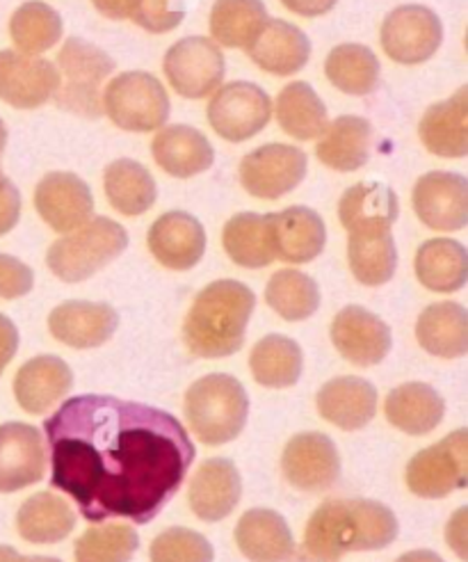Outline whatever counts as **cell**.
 Returning <instances> with one entry per match:
<instances>
[{
  "label": "cell",
  "instance_id": "obj_1",
  "mask_svg": "<svg viewBox=\"0 0 468 562\" xmlns=\"http://www.w3.org/2000/svg\"><path fill=\"white\" fill-rule=\"evenodd\" d=\"M50 485L90 524L153 521L181 490L195 443L181 420L103 393L69 398L44 420Z\"/></svg>",
  "mask_w": 468,
  "mask_h": 562
},
{
  "label": "cell",
  "instance_id": "obj_2",
  "mask_svg": "<svg viewBox=\"0 0 468 562\" xmlns=\"http://www.w3.org/2000/svg\"><path fill=\"white\" fill-rule=\"evenodd\" d=\"M396 513L370 498H329L311 515L305 549L320 562H336L352 551H379L396 542Z\"/></svg>",
  "mask_w": 468,
  "mask_h": 562
},
{
  "label": "cell",
  "instance_id": "obj_3",
  "mask_svg": "<svg viewBox=\"0 0 468 562\" xmlns=\"http://www.w3.org/2000/svg\"><path fill=\"white\" fill-rule=\"evenodd\" d=\"M256 295L236 279L208 284L192 302L183 323L187 350L202 359H222L238 352L254 314Z\"/></svg>",
  "mask_w": 468,
  "mask_h": 562
},
{
  "label": "cell",
  "instance_id": "obj_4",
  "mask_svg": "<svg viewBox=\"0 0 468 562\" xmlns=\"http://www.w3.org/2000/svg\"><path fill=\"white\" fill-rule=\"evenodd\" d=\"M185 418L199 441L206 446H225L244 430L250 416V398L244 386L227 375L213 373L199 378L185 391Z\"/></svg>",
  "mask_w": 468,
  "mask_h": 562
},
{
  "label": "cell",
  "instance_id": "obj_5",
  "mask_svg": "<svg viewBox=\"0 0 468 562\" xmlns=\"http://www.w3.org/2000/svg\"><path fill=\"white\" fill-rule=\"evenodd\" d=\"M128 247V232L110 217H92L82 227L55 240L46 255L50 272L67 284H78L113 263Z\"/></svg>",
  "mask_w": 468,
  "mask_h": 562
},
{
  "label": "cell",
  "instance_id": "obj_6",
  "mask_svg": "<svg viewBox=\"0 0 468 562\" xmlns=\"http://www.w3.org/2000/svg\"><path fill=\"white\" fill-rule=\"evenodd\" d=\"M115 67V60L96 44L69 37L58 53V71H62L65 80L53 94L55 103L78 117L99 120L103 115L101 86Z\"/></svg>",
  "mask_w": 468,
  "mask_h": 562
},
{
  "label": "cell",
  "instance_id": "obj_7",
  "mask_svg": "<svg viewBox=\"0 0 468 562\" xmlns=\"http://www.w3.org/2000/svg\"><path fill=\"white\" fill-rule=\"evenodd\" d=\"M170 94L147 71H126L113 78L103 92V112L115 126L130 133H151L170 120Z\"/></svg>",
  "mask_w": 468,
  "mask_h": 562
},
{
  "label": "cell",
  "instance_id": "obj_8",
  "mask_svg": "<svg viewBox=\"0 0 468 562\" xmlns=\"http://www.w3.org/2000/svg\"><path fill=\"white\" fill-rule=\"evenodd\" d=\"M404 481L419 498H446L468 485V430H455L409 460Z\"/></svg>",
  "mask_w": 468,
  "mask_h": 562
},
{
  "label": "cell",
  "instance_id": "obj_9",
  "mask_svg": "<svg viewBox=\"0 0 468 562\" xmlns=\"http://www.w3.org/2000/svg\"><path fill=\"white\" fill-rule=\"evenodd\" d=\"M206 115L219 137L229 143H244L267 126L272 117V99L254 82L233 80L213 92Z\"/></svg>",
  "mask_w": 468,
  "mask_h": 562
},
{
  "label": "cell",
  "instance_id": "obj_10",
  "mask_svg": "<svg viewBox=\"0 0 468 562\" xmlns=\"http://www.w3.org/2000/svg\"><path fill=\"white\" fill-rule=\"evenodd\" d=\"M162 69L176 94L206 99L222 86L227 60L210 37H185L164 53Z\"/></svg>",
  "mask_w": 468,
  "mask_h": 562
},
{
  "label": "cell",
  "instance_id": "obj_11",
  "mask_svg": "<svg viewBox=\"0 0 468 562\" xmlns=\"http://www.w3.org/2000/svg\"><path fill=\"white\" fill-rule=\"evenodd\" d=\"M442 42V19L425 5L396 8L381 23V48L398 65L427 63Z\"/></svg>",
  "mask_w": 468,
  "mask_h": 562
},
{
  "label": "cell",
  "instance_id": "obj_12",
  "mask_svg": "<svg viewBox=\"0 0 468 562\" xmlns=\"http://www.w3.org/2000/svg\"><path fill=\"white\" fill-rule=\"evenodd\" d=\"M307 154L290 145H265L240 162V183L256 200H279L305 181Z\"/></svg>",
  "mask_w": 468,
  "mask_h": 562
},
{
  "label": "cell",
  "instance_id": "obj_13",
  "mask_svg": "<svg viewBox=\"0 0 468 562\" xmlns=\"http://www.w3.org/2000/svg\"><path fill=\"white\" fill-rule=\"evenodd\" d=\"M286 481L299 492H327L341 475V456L336 443L322 432L295 435L282 456Z\"/></svg>",
  "mask_w": 468,
  "mask_h": 562
},
{
  "label": "cell",
  "instance_id": "obj_14",
  "mask_svg": "<svg viewBox=\"0 0 468 562\" xmlns=\"http://www.w3.org/2000/svg\"><path fill=\"white\" fill-rule=\"evenodd\" d=\"M60 71L39 55L0 50V99L19 110L48 103L60 88Z\"/></svg>",
  "mask_w": 468,
  "mask_h": 562
},
{
  "label": "cell",
  "instance_id": "obj_15",
  "mask_svg": "<svg viewBox=\"0 0 468 562\" xmlns=\"http://www.w3.org/2000/svg\"><path fill=\"white\" fill-rule=\"evenodd\" d=\"M332 341L341 357L354 367L370 369L391 352V329L364 306L350 304L332 323Z\"/></svg>",
  "mask_w": 468,
  "mask_h": 562
},
{
  "label": "cell",
  "instance_id": "obj_16",
  "mask_svg": "<svg viewBox=\"0 0 468 562\" xmlns=\"http://www.w3.org/2000/svg\"><path fill=\"white\" fill-rule=\"evenodd\" d=\"M411 204L432 232H459L468 224V181L455 172H430L416 181Z\"/></svg>",
  "mask_w": 468,
  "mask_h": 562
},
{
  "label": "cell",
  "instance_id": "obj_17",
  "mask_svg": "<svg viewBox=\"0 0 468 562\" xmlns=\"http://www.w3.org/2000/svg\"><path fill=\"white\" fill-rule=\"evenodd\" d=\"M35 209L53 232L71 234L94 217V196L73 172H50L35 188Z\"/></svg>",
  "mask_w": 468,
  "mask_h": 562
},
{
  "label": "cell",
  "instance_id": "obj_18",
  "mask_svg": "<svg viewBox=\"0 0 468 562\" xmlns=\"http://www.w3.org/2000/svg\"><path fill=\"white\" fill-rule=\"evenodd\" d=\"M46 475L44 435L27 424L0 426V492L37 485Z\"/></svg>",
  "mask_w": 468,
  "mask_h": 562
},
{
  "label": "cell",
  "instance_id": "obj_19",
  "mask_svg": "<svg viewBox=\"0 0 468 562\" xmlns=\"http://www.w3.org/2000/svg\"><path fill=\"white\" fill-rule=\"evenodd\" d=\"M119 327V316L110 304L69 300L55 306L48 316V329L53 339L76 348L92 350L113 339Z\"/></svg>",
  "mask_w": 468,
  "mask_h": 562
},
{
  "label": "cell",
  "instance_id": "obj_20",
  "mask_svg": "<svg viewBox=\"0 0 468 562\" xmlns=\"http://www.w3.org/2000/svg\"><path fill=\"white\" fill-rule=\"evenodd\" d=\"M265 220L274 259L297 266L309 263L322 255L327 245V227L313 209L288 206L279 213H267Z\"/></svg>",
  "mask_w": 468,
  "mask_h": 562
},
{
  "label": "cell",
  "instance_id": "obj_21",
  "mask_svg": "<svg viewBox=\"0 0 468 562\" xmlns=\"http://www.w3.org/2000/svg\"><path fill=\"white\" fill-rule=\"evenodd\" d=\"M153 259L170 270H192L206 251V232L202 222L183 211L160 215L147 236Z\"/></svg>",
  "mask_w": 468,
  "mask_h": 562
},
{
  "label": "cell",
  "instance_id": "obj_22",
  "mask_svg": "<svg viewBox=\"0 0 468 562\" xmlns=\"http://www.w3.org/2000/svg\"><path fill=\"white\" fill-rule=\"evenodd\" d=\"M242 481L231 460L213 458L199 464L187 490L190 508L202 521H222L240 503Z\"/></svg>",
  "mask_w": 468,
  "mask_h": 562
},
{
  "label": "cell",
  "instance_id": "obj_23",
  "mask_svg": "<svg viewBox=\"0 0 468 562\" xmlns=\"http://www.w3.org/2000/svg\"><path fill=\"white\" fill-rule=\"evenodd\" d=\"M347 261L364 286L389 284L398 268V247L391 224H359L347 229Z\"/></svg>",
  "mask_w": 468,
  "mask_h": 562
},
{
  "label": "cell",
  "instance_id": "obj_24",
  "mask_svg": "<svg viewBox=\"0 0 468 562\" xmlns=\"http://www.w3.org/2000/svg\"><path fill=\"white\" fill-rule=\"evenodd\" d=\"M316 407L327 424L356 432L366 428L377 414V389L364 378H334L318 391Z\"/></svg>",
  "mask_w": 468,
  "mask_h": 562
},
{
  "label": "cell",
  "instance_id": "obj_25",
  "mask_svg": "<svg viewBox=\"0 0 468 562\" xmlns=\"http://www.w3.org/2000/svg\"><path fill=\"white\" fill-rule=\"evenodd\" d=\"M73 373L67 361L55 355H39L25 361L14 378V396L23 412L42 416L67 398Z\"/></svg>",
  "mask_w": 468,
  "mask_h": 562
},
{
  "label": "cell",
  "instance_id": "obj_26",
  "mask_svg": "<svg viewBox=\"0 0 468 562\" xmlns=\"http://www.w3.org/2000/svg\"><path fill=\"white\" fill-rule=\"evenodd\" d=\"M151 156L162 172L176 179L197 177L210 170L215 162L208 137L185 124H172L158 131L151 139Z\"/></svg>",
  "mask_w": 468,
  "mask_h": 562
},
{
  "label": "cell",
  "instance_id": "obj_27",
  "mask_svg": "<svg viewBox=\"0 0 468 562\" xmlns=\"http://www.w3.org/2000/svg\"><path fill=\"white\" fill-rule=\"evenodd\" d=\"M423 147L438 158L468 156V88L425 110L419 124Z\"/></svg>",
  "mask_w": 468,
  "mask_h": 562
},
{
  "label": "cell",
  "instance_id": "obj_28",
  "mask_svg": "<svg viewBox=\"0 0 468 562\" xmlns=\"http://www.w3.org/2000/svg\"><path fill=\"white\" fill-rule=\"evenodd\" d=\"M236 544L250 562H293L295 540L286 519L267 508L247 510L236 524Z\"/></svg>",
  "mask_w": 468,
  "mask_h": 562
},
{
  "label": "cell",
  "instance_id": "obj_29",
  "mask_svg": "<svg viewBox=\"0 0 468 562\" xmlns=\"http://www.w3.org/2000/svg\"><path fill=\"white\" fill-rule=\"evenodd\" d=\"M384 414L396 430L411 437H423L442 424L446 403L430 384L409 382L389 393L384 401Z\"/></svg>",
  "mask_w": 468,
  "mask_h": 562
},
{
  "label": "cell",
  "instance_id": "obj_30",
  "mask_svg": "<svg viewBox=\"0 0 468 562\" xmlns=\"http://www.w3.org/2000/svg\"><path fill=\"white\" fill-rule=\"evenodd\" d=\"M247 53L263 71L274 76H293L307 67L311 58V42L295 23L270 19L261 37Z\"/></svg>",
  "mask_w": 468,
  "mask_h": 562
},
{
  "label": "cell",
  "instance_id": "obj_31",
  "mask_svg": "<svg viewBox=\"0 0 468 562\" xmlns=\"http://www.w3.org/2000/svg\"><path fill=\"white\" fill-rule=\"evenodd\" d=\"M373 126L368 120L343 115L329 122L327 131L318 137L316 156L329 170L356 172L370 158Z\"/></svg>",
  "mask_w": 468,
  "mask_h": 562
},
{
  "label": "cell",
  "instance_id": "obj_32",
  "mask_svg": "<svg viewBox=\"0 0 468 562\" xmlns=\"http://www.w3.org/2000/svg\"><path fill=\"white\" fill-rule=\"evenodd\" d=\"M421 348L438 359H459L468 352V314L457 302L427 306L416 323Z\"/></svg>",
  "mask_w": 468,
  "mask_h": 562
},
{
  "label": "cell",
  "instance_id": "obj_33",
  "mask_svg": "<svg viewBox=\"0 0 468 562\" xmlns=\"http://www.w3.org/2000/svg\"><path fill=\"white\" fill-rule=\"evenodd\" d=\"M416 277L432 293H457L468 281V251L453 238H432L416 251Z\"/></svg>",
  "mask_w": 468,
  "mask_h": 562
},
{
  "label": "cell",
  "instance_id": "obj_34",
  "mask_svg": "<svg viewBox=\"0 0 468 562\" xmlns=\"http://www.w3.org/2000/svg\"><path fill=\"white\" fill-rule=\"evenodd\" d=\"M76 528V513L71 505L58 496L39 492L25 498L16 515L19 536L31 544H55L67 540Z\"/></svg>",
  "mask_w": 468,
  "mask_h": 562
},
{
  "label": "cell",
  "instance_id": "obj_35",
  "mask_svg": "<svg viewBox=\"0 0 468 562\" xmlns=\"http://www.w3.org/2000/svg\"><path fill=\"white\" fill-rule=\"evenodd\" d=\"M270 16L263 0H215L210 8V40L217 46L250 50Z\"/></svg>",
  "mask_w": 468,
  "mask_h": 562
},
{
  "label": "cell",
  "instance_id": "obj_36",
  "mask_svg": "<svg viewBox=\"0 0 468 562\" xmlns=\"http://www.w3.org/2000/svg\"><path fill=\"white\" fill-rule=\"evenodd\" d=\"M103 186L107 202L117 213L135 217L147 213L156 200L158 188L145 165L130 158H119L105 167Z\"/></svg>",
  "mask_w": 468,
  "mask_h": 562
},
{
  "label": "cell",
  "instance_id": "obj_37",
  "mask_svg": "<svg viewBox=\"0 0 468 562\" xmlns=\"http://www.w3.org/2000/svg\"><path fill=\"white\" fill-rule=\"evenodd\" d=\"M272 105L282 131L295 139H318L329 126L327 108L309 82H290Z\"/></svg>",
  "mask_w": 468,
  "mask_h": 562
},
{
  "label": "cell",
  "instance_id": "obj_38",
  "mask_svg": "<svg viewBox=\"0 0 468 562\" xmlns=\"http://www.w3.org/2000/svg\"><path fill=\"white\" fill-rule=\"evenodd\" d=\"M250 369L261 386L288 389L297 384L301 369H305V355L288 336L267 334L254 346L250 355Z\"/></svg>",
  "mask_w": 468,
  "mask_h": 562
},
{
  "label": "cell",
  "instance_id": "obj_39",
  "mask_svg": "<svg viewBox=\"0 0 468 562\" xmlns=\"http://www.w3.org/2000/svg\"><path fill=\"white\" fill-rule=\"evenodd\" d=\"M324 74L343 94L366 97L379 86V60L368 46L341 44L327 55Z\"/></svg>",
  "mask_w": 468,
  "mask_h": 562
},
{
  "label": "cell",
  "instance_id": "obj_40",
  "mask_svg": "<svg viewBox=\"0 0 468 562\" xmlns=\"http://www.w3.org/2000/svg\"><path fill=\"white\" fill-rule=\"evenodd\" d=\"M222 245L233 263L240 268H267L274 259L270 229L265 215L259 213H238L233 215L222 232Z\"/></svg>",
  "mask_w": 468,
  "mask_h": 562
},
{
  "label": "cell",
  "instance_id": "obj_41",
  "mask_svg": "<svg viewBox=\"0 0 468 562\" xmlns=\"http://www.w3.org/2000/svg\"><path fill=\"white\" fill-rule=\"evenodd\" d=\"M265 302L284 321L299 323L318 312L320 291L309 274L286 268L270 277L265 286Z\"/></svg>",
  "mask_w": 468,
  "mask_h": 562
},
{
  "label": "cell",
  "instance_id": "obj_42",
  "mask_svg": "<svg viewBox=\"0 0 468 562\" xmlns=\"http://www.w3.org/2000/svg\"><path fill=\"white\" fill-rule=\"evenodd\" d=\"M10 37L19 53L42 55L60 42L62 16L42 0H27L10 19Z\"/></svg>",
  "mask_w": 468,
  "mask_h": 562
},
{
  "label": "cell",
  "instance_id": "obj_43",
  "mask_svg": "<svg viewBox=\"0 0 468 562\" xmlns=\"http://www.w3.org/2000/svg\"><path fill=\"white\" fill-rule=\"evenodd\" d=\"M398 194L384 183H356L339 202V220L345 229L359 224H391L398 220Z\"/></svg>",
  "mask_w": 468,
  "mask_h": 562
},
{
  "label": "cell",
  "instance_id": "obj_44",
  "mask_svg": "<svg viewBox=\"0 0 468 562\" xmlns=\"http://www.w3.org/2000/svg\"><path fill=\"white\" fill-rule=\"evenodd\" d=\"M140 538L130 524L124 521H101L82 532L73 544L76 562H130Z\"/></svg>",
  "mask_w": 468,
  "mask_h": 562
},
{
  "label": "cell",
  "instance_id": "obj_45",
  "mask_svg": "<svg viewBox=\"0 0 468 562\" xmlns=\"http://www.w3.org/2000/svg\"><path fill=\"white\" fill-rule=\"evenodd\" d=\"M151 562H213V544L197 530L170 528L160 532L149 549Z\"/></svg>",
  "mask_w": 468,
  "mask_h": 562
},
{
  "label": "cell",
  "instance_id": "obj_46",
  "mask_svg": "<svg viewBox=\"0 0 468 562\" xmlns=\"http://www.w3.org/2000/svg\"><path fill=\"white\" fill-rule=\"evenodd\" d=\"M185 19L183 0H140L130 21L137 23L147 33L162 35L181 25Z\"/></svg>",
  "mask_w": 468,
  "mask_h": 562
},
{
  "label": "cell",
  "instance_id": "obj_47",
  "mask_svg": "<svg viewBox=\"0 0 468 562\" xmlns=\"http://www.w3.org/2000/svg\"><path fill=\"white\" fill-rule=\"evenodd\" d=\"M35 286V272L27 268L23 261L0 255V297L16 300L33 291Z\"/></svg>",
  "mask_w": 468,
  "mask_h": 562
},
{
  "label": "cell",
  "instance_id": "obj_48",
  "mask_svg": "<svg viewBox=\"0 0 468 562\" xmlns=\"http://www.w3.org/2000/svg\"><path fill=\"white\" fill-rule=\"evenodd\" d=\"M21 217V194L19 188L3 177L0 179V236L10 234Z\"/></svg>",
  "mask_w": 468,
  "mask_h": 562
},
{
  "label": "cell",
  "instance_id": "obj_49",
  "mask_svg": "<svg viewBox=\"0 0 468 562\" xmlns=\"http://www.w3.org/2000/svg\"><path fill=\"white\" fill-rule=\"evenodd\" d=\"M446 542L459 555V560L468 558V508H459L455 517L448 521Z\"/></svg>",
  "mask_w": 468,
  "mask_h": 562
},
{
  "label": "cell",
  "instance_id": "obj_50",
  "mask_svg": "<svg viewBox=\"0 0 468 562\" xmlns=\"http://www.w3.org/2000/svg\"><path fill=\"white\" fill-rule=\"evenodd\" d=\"M19 350V329L16 325L0 314V375H3L8 363L14 359Z\"/></svg>",
  "mask_w": 468,
  "mask_h": 562
},
{
  "label": "cell",
  "instance_id": "obj_51",
  "mask_svg": "<svg viewBox=\"0 0 468 562\" xmlns=\"http://www.w3.org/2000/svg\"><path fill=\"white\" fill-rule=\"evenodd\" d=\"M282 3L293 14L313 19V16H322L327 12H332L339 0H282Z\"/></svg>",
  "mask_w": 468,
  "mask_h": 562
},
{
  "label": "cell",
  "instance_id": "obj_52",
  "mask_svg": "<svg viewBox=\"0 0 468 562\" xmlns=\"http://www.w3.org/2000/svg\"><path fill=\"white\" fill-rule=\"evenodd\" d=\"M92 5L107 19L124 21L133 16L137 5H140V0H92Z\"/></svg>",
  "mask_w": 468,
  "mask_h": 562
},
{
  "label": "cell",
  "instance_id": "obj_53",
  "mask_svg": "<svg viewBox=\"0 0 468 562\" xmlns=\"http://www.w3.org/2000/svg\"><path fill=\"white\" fill-rule=\"evenodd\" d=\"M396 562H446V560L438 555V553H434V551L419 549V551H409V553L400 555Z\"/></svg>",
  "mask_w": 468,
  "mask_h": 562
},
{
  "label": "cell",
  "instance_id": "obj_54",
  "mask_svg": "<svg viewBox=\"0 0 468 562\" xmlns=\"http://www.w3.org/2000/svg\"><path fill=\"white\" fill-rule=\"evenodd\" d=\"M14 562H62V560L46 558V555H19Z\"/></svg>",
  "mask_w": 468,
  "mask_h": 562
},
{
  "label": "cell",
  "instance_id": "obj_55",
  "mask_svg": "<svg viewBox=\"0 0 468 562\" xmlns=\"http://www.w3.org/2000/svg\"><path fill=\"white\" fill-rule=\"evenodd\" d=\"M19 553L12 547H0V562H14Z\"/></svg>",
  "mask_w": 468,
  "mask_h": 562
},
{
  "label": "cell",
  "instance_id": "obj_56",
  "mask_svg": "<svg viewBox=\"0 0 468 562\" xmlns=\"http://www.w3.org/2000/svg\"><path fill=\"white\" fill-rule=\"evenodd\" d=\"M5 147H8V126L3 120H0V156H3Z\"/></svg>",
  "mask_w": 468,
  "mask_h": 562
},
{
  "label": "cell",
  "instance_id": "obj_57",
  "mask_svg": "<svg viewBox=\"0 0 468 562\" xmlns=\"http://www.w3.org/2000/svg\"><path fill=\"white\" fill-rule=\"evenodd\" d=\"M3 177H5V175H3V167H0V179H3Z\"/></svg>",
  "mask_w": 468,
  "mask_h": 562
}]
</instances>
